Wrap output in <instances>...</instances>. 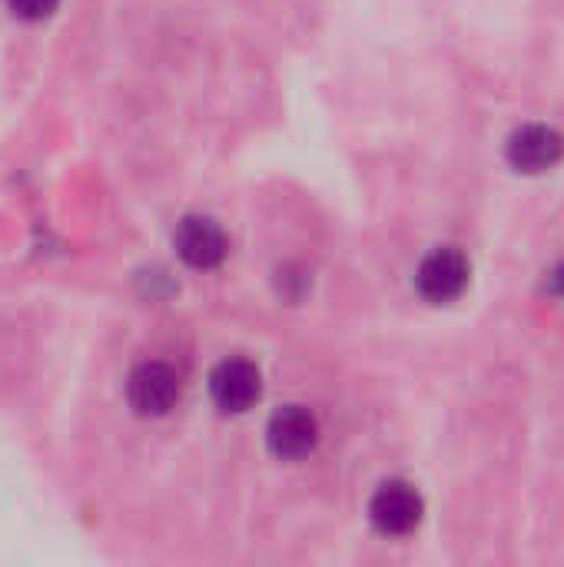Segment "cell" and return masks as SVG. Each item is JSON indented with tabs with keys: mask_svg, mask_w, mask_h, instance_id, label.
<instances>
[{
	"mask_svg": "<svg viewBox=\"0 0 564 567\" xmlns=\"http://www.w3.org/2000/svg\"><path fill=\"white\" fill-rule=\"evenodd\" d=\"M126 395L140 415H166L180 399V375L166 362H146L130 375Z\"/></svg>",
	"mask_w": 564,
	"mask_h": 567,
	"instance_id": "cell-4",
	"label": "cell"
},
{
	"mask_svg": "<svg viewBox=\"0 0 564 567\" xmlns=\"http://www.w3.org/2000/svg\"><path fill=\"white\" fill-rule=\"evenodd\" d=\"M469 276H472L469 259L455 246H442L422 259V266L416 272V286L425 302L445 306V302H455L469 289Z\"/></svg>",
	"mask_w": 564,
	"mask_h": 567,
	"instance_id": "cell-1",
	"label": "cell"
},
{
	"mask_svg": "<svg viewBox=\"0 0 564 567\" xmlns=\"http://www.w3.org/2000/svg\"><path fill=\"white\" fill-rule=\"evenodd\" d=\"M60 0H7L10 13L20 17V20H43L57 10Z\"/></svg>",
	"mask_w": 564,
	"mask_h": 567,
	"instance_id": "cell-8",
	"label": "cell"
},
{
	"mask_svg": "<svg viewBox=\"0 0 564 567\" xmlns=\"http://www.w3.org/2000/svg\"><path fill=\"white\" fill-rule=\"evenodd\" d=\"M176 252L193 269H216L226 259L229 243H226V233L213 219L189 216L176 229Z\"/></svg>",
	"mask_w": 564,
	"mask_h": 567,
	"instance_id": "cell-5",
	"label": "cell"
},
{
	"mask_svg": "<svg viewBox=\"0 0 564 567\" xmlns=\"http://www.w3.org/2000/svg\"><path fill=\"white\" fill-rule=\"evenodd\" d=\"M319 442V425L306 409H283L269 422V449L279 458H306Z\"/></svg>",
	"mask_w": 564,
	"mask_h": 567,
	"instance_id": "cell-7",
	"label": "cell"
},
{
	"mask_svg": "<svg viewBox=\"0 0 564 567\" xmlns=\"http://www.w3.org/2000/svg\"><path fill=\"white\" fill-rule=\"evenodd\" d=\"M209 392H213V402L223 412H246V409L256 405V399L263 392V382H259V372H256L253 362L229 359V362L216 365V372L209 375Z\"/></svg>",
	"mask_w": 564,
	"mask_h": 567,
	"instance_id": "cell-6",
	"label": "cell"
},
{
	"mask_svg": "<svg viewBox=\"0 0 564 567\" xmlns=\"http://www.w3.org/2000/svg\"><path fill=\"white\" fill-rule=\"evenodd\" d=\"M555 286H558V289H564V269L562 272H555Z\"/></svg>",
	"mask_w": 564,
	"mask_h": 567,
	"instance_id": "cell-9",
	"label": "cell"
},
{
	"mask_svg": "<svg viewBox=\"0 0 564 567\" xmlns=\"http://www.w3.org/2000/svg\"><path fill=\"white\" fill-rule=\"evenodd\" d=\"M505 156L519 173H545L562 163L564 136L545 123H529L509 136Z\"/></svg>",
	"mask_w": 564,
	"mask_h": 567,
	"instance_id": "cell-3",
	"label": "cell"
},
{
	"mask_svg": "<svg viewBox=\"0 0 564 567\" xmlns=\"http://www.w3.org/2000/svg\"><path fill=\"white\" fill-rule=\"evenodd\" d=\"M422 512H425L422 495H419L412 485H406V482H389V485H382V488L372 495V505H369L372 525H376L382 535H392V538L416 532L419 522H422Z\"/></svg>",
	"mask_w": 564,
	"mask_h": 567,
	"instance_id": "cell-2",
	"label": "cell"
}]
</instances>
